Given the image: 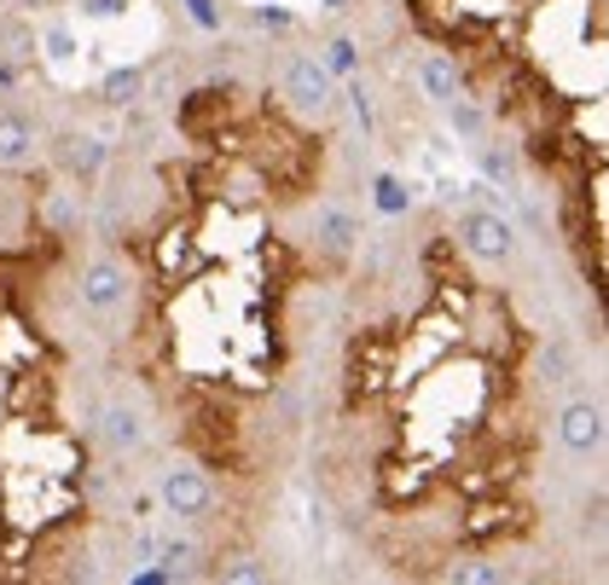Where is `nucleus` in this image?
Instances as JSON below:
<instances>
[{
    "label": "nucleus",
    "mask_w": 609,
    "mask_h": 585,
    "mask_svg": "<svg viewBox=\"0 0 609 585\" xmlns=\"http://www.w3.org/2000/svg\"><path fill=\"white\" fill-rule=\"evenodd\" d=\"M30 151H35V129H30V116L0 111V168L30 163Z\"/></svg>",
    "instance_id": "obj_7"
},
{
    "label": "nucleus",
    "mask_w": 609,
    "mask_h": 585,
    "mask_svg": "<svg viewBox=\"0 0 609 585\" xmlns=\"http://www.w3.org/2000/svg\"><path fill=\"white\" fill-rule=\"evenodd\" d=\"M256 23H291L285 7H256Z\"/></svg>",
    "instance_id": "obj_19"
},
{
    "label": "nucleus",
    "mask_w": 609,
    "mask_h": 585,
    "mask_svg": "<svg viewBox=\"0 0 609 585\" xmlns=\"http://www.w3.org/2000/svg\"><path fill=\"white\" fill-rule=\"evenodd\" d=\"M134 93H140V70H111L105 75V99H111V105H129Z\"/></svg>",
    "instance_id": "obj_14"
},
{
    "label": "nucleus",
    "mask_w": 609,
    "mask_h": 585,
    "mask_svg": "<svg viewBox=\"0 0 609 585\" xmlns=\"http://www.w3.org/2000/svg\"><path fill=\"white\" fill-rule=\"evenodd\" d=\"M319 238H325V249H348L354 238H361V220H354L348 209H325V220H319Z\"/></svg>",
    "instance_id": "obj_10"
},
{
    "label": "nucleus",
    "mask_w": 609,
    "mask_h": 585,
    "mask_svg": "<svg viewBox=\"0 0 609 585\" xmlns=\"http://www.w3.org/2000/svg\"><path fill=\"white\" fill-rule=\"evenodd\" d=\"M192 7V18L203 23V30H221V12H215V0H186Z\"/></svg>",
    "instance_id": "obj_18"
},
{
    "label": "nucleus",
    "mask_w": 609,
    "mask_h": 585,
    "mask_svg": "<svg viewBox=\"0 0 609 585\" xmlns=\"http://www.w3.org/2000/svg\"><path fill=\"white\" fill-rule=\"evenodd\" d=\"M285 93L296 99L302 111H325V105H332V70L314 64V59H291V70H285Z\"/></svg>",
    "instance_id": "obj_5"
},
{
    "label": "nucleus",
    "mask_w": 609,
    "mask_h": 585,
    "mask_svg": "<svg viewBox=\"0 0 609 585\" xmlns=\"http://www.w3.org/2000/svg\"><path fill=\"white\" fill-rule=\"evenodd\" d=\"M163 504H169L181 522L210 516V504H215L210 475H203V470H169V475H163Z\"/></svg>",
    "instance_id": "obj_2"
},
{
    "label": "nucleus",
    "mask_w": 609,
    "mask_h": 585,
    "mask_svg": "<svg viewBox=\"0 0 609 585\" xmlns=\"http://www.w3.org/2000/svg\"><path fill=\"white\" fill-rule=\"evenodd\" d=\"M82 308H93V314H116L122 301H129V273H122L111 256L105 261H93L88 273H82Z\"/></svg>",
    "instance_id": "obj_3"
},
{
    "label": "nucleus",
    "mask_w": 609,
    "mask_h": 585,
    "mask_svg": "<svg viewBox=\"0 0 609 585\" xmlns=\"http://www.w3.org/2000/svg\"><path fill=\"white\" fill-rule=\"evenodd\" d=\"M59 163H64L70 174H82V181H93V174L105 168V145H99V140H88V134H82V140L70 134V140L59 145Z\"/></svg>",
    "instance_id": "obj_8"
},
{
    "label": "nucleus",
    "mask_w": 609,
    "mask_h": 585,
    "mask_svg": "<svg viewBox=\"0 0 609 585\" xmlns=\"http://www.w3.org/2000/svg\"><path fill=\"white\" fill-rule=\"evenodd\" d=\"M546 377H551V383H564V377H569V348L564 342L546 348Z\"/></svg>",
    "instance_id": "obj_16"
},
{
    "label": "nucleus",
    "mask_w": 609,
    "mask_h": 585,
    "mask_svg": "<svg viewBox=\"0 0 609 585\" xmlns=\"http://www.w3.org/2000/svg\"><path fill=\"white\" fill-rule=\"evenodd\" d=\"M481 168H488L505 192H517V157H511V151H488V157H481Z\"/></svg>",
    "instance_id": "obj_15"
},
{
    "label": "nucleus",
    "mask_w": 609,
    "mask_h": 585,
    "mask_svg": "<svg viewBox=\"0 0 609 585\" xmlns=\"http://www.w3.org/2000/svg\"><path fill=\"white\" fill-rule=\"evenodd\" d=\"M129 12V0H82V18H116Z\"/></svg>",
    "instance_id": "obj_17"
},
{
    "label": "nucleus",
    "mask_w": 609,
    "mask_h": 585,
    "mask_svg": "<svg viewBox=\"0 0 609 585\" xmlns=\"http://www.w3.org/2000/svg\"><path fill=\"white\" fill-rule=\"evenodd\" d=\"M459 238H465L470 256H481V261H505V256H511V244H517L511 220L494 215V209H470L465 226H459Z\"/></svg>",
    "instance_id": "obj_1"
},
{
    "label": "nucleus",
    "mask_w": 609,
    "mask_h": 585,
    "mask_svg": "<svg viewBox=\"0 0 609 585\" xmlns=\"http://www.w3.org/2000/svg\"><path fill=\"white\" fill-rule=\"evenodd\" d=\"M105 435H111L116 447H134V441H140V418L116 406V412H105Z\"/></svg>",
    "instance_id": "obj_13"
},
{
    "label": "nucleus",
    "mask_w": 609,
    "mask_h": 585,
    "mask_svg": "<svg viewBox=\"0 0 609 585\" xmlns=\"http://www.w3.org/2000/svg\"><path fill=\"white\" fill-rule=\"evenodd\" d=\"M377 209H384V215H406V209H413V192H406L395 174H377Z\"/></svg>",
    "instance_id": "obj_11"
},
{
    "label": "nucleus",
    "mask_w": 609,
    "mask_h": 585,
    "mask_svg": "<svg viewBox=\"0 0 609 585\" xmlns=\"http://www.w3.org/2000/svg\"><path fill=\"white\" fill-rule=\"evenodd\" d=\"M325 12H348V0H325Z\"/></svg>",
    "instance_id": "obj_20"
},
{
    "label": "nucleus",
    "mask_w": 609,
    "mask_h": 585,
    "mask_svg": "<svg viewBox=\"0 0 609 585\" xmlns=\"http://www.w3.org/2000/svg\"><path fill=\"white\" fill-rule=\"evenodd\" d=\"M418 82H424V93L436 99V105H447V99L459 93V70H453L441 53H424V64H418Z\"/></svg>",
    "instance_id": "obj_9"
},
{
    "label": "nucleus",
    "mask_w": 609,
    "mask_h": 585,
    "mask_svg": "<svg viewBox=\"0 0 609 585\" xmlns=\"http://www.w3.org/2000/svg\"><path fill=\"white\" fill-rule=\"evenodd\" d=\"M158 273L174 278V285H186V278L203 273V249H197V238L186 233V226H174V233L158 238Z\"/></svg>",
    "instance_id": "obj_4"
},
{
    "label": "nucleus",
    "mask_w": 609,
    "mask_h": 585,
    "mask_svg": "<svg viewBox=\"0 0 609 585\" xmlns=\"http://www.w3.org/2000/svg\"><path fill=\"white\" fill-rule=\"evenodd\" d=\"M557 435H564L569 452H598L603 447V412H598L592 400H575L569 412H564V429H557Z\"/></svg>",
    "instance_id": "obj_6"
},
{
    "label": "nucleus",
    "mask_w": 609,
    "mask_h": 585,
    "mask_svg": "<svg viewBox=\"0 0 609 585\" xmlns=\"http://www.w3.org/2000/svg\"><path fill=\"white\" fill-rule=\"evenodd\" d=\"M325 70H332V75H354V70H361V47H354V41H332V47H325Z\"/></svg>",
    "instance_id": "obj_12"
}]
</instances>
